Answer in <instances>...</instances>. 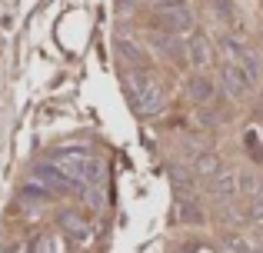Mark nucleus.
Segmentation results:
<instances>
[{"instance_id":"1","label":"nucleus","mask_w":263,"mask_h":253,"mask_svg":"<svg viewBox=\"0 0 263 253\" xmlns=\"http://www.w3.org/2000/svg\"><path fill=\"white\" fill-rule=\"evenodd\" d=\"M127 93L140 113H160L163 110V87L150 70H130L127 77Z\"/></svg>"},{"instance_id":"2","label":"nucleus","mask_w":263,"mask_h":253,"mask_svg":"<svg viewBox=\"0 0 263 253\" xmlns=\"http://www.w3.org/2000/svg\"><path fill=\"white\" fill-rule=\"evenodd\" d=\"M154 30L170 33V37H180V33L193 30V10L186 7V0H170V4H157L154 17H150Z\"/></svg>"},{"instance_id":"3","label":"nucleus","mask_w":263,"mask_h":253,"mask_svg":"<svg viewBox=\"0 0 263 253\" xmlns=\"http://www.w3.org/2000/svg\"><path fill=\"white\" fill-rule=\"evenodd\" d=\"M33 183L47 187L50 193H73V190H77V183L67 173H60L57 163H37V167H33Z\"/></svg>"},{"instance_id":"4","label":"nucleus","mask_w":263,"mask_h":253,"mask_svg":"<svg viewBox=\"0 0 263 253\" xmlns=\"http://www.w3.org/2000/svg\"><path fill=\"white\" fill-rule=\"evenodd\" d=\"M220 80H223V87H227V93H230L233 100H243L247 93L253 90V80L247 77L243 70H240L233 60H227L223 67H220Z\"/></svg>"},{"instance_id":"5","label":"nucleus","mask_w":263,"mask_h":253,"mask_svg":"<svg viewBox=\"0 0 263 253\" xmlns=\"http://www.w3.org/2000/svg\"><path fill=\"white\" fill-rule=\"evenodd\" d=\"M186 97L193 100V104H213V97H217V84H213L210 77H203V73H193L190 80H186Z\"/></svg>"},{"instance_id":"6","label":"nucleus","mask_w":263,"mask_h":253,"mask_svg":"<svg viewBox=\"0 0 263 253\" xmlns=\"http://www.w3.org/2000/svg\"><path fill=\"white\" fill-rule=\"evenodd\" d=\"M210 197L220 200V203L237 197V173H233V170H220L217 177H210Z\"/></svg>"},{"instance_id":"7","label":"nucleus","mask_w":263,"mask_h":253,"mask_svg":"<svg viewBox=\"0 0 263 253\" xmlns=\"http://www.w3.org/2000/svg\"><path fill=\"white\" fill-rule=\"evenodd\" d=\"M60 223H64V230L73 237V240H80V243H90V237H93V227H90L84 217H77V213H64Z\"/></svg>"},{"instance_id":"8","label":"nucleus","mask_w":263,"mask_h":253,"mask_svg":"<svg viewBox=\"0 0 263 253\" xmlns=\"http://www.w3.org/2000/svg\"><path fill=\"white\" fill-rule=\"evenodd\" d=\"M183 53H186V60H190V67H206L210 64V44H206L203 37H190V44L183 47Z\"/></svg>"},{"instance_id":"9","label":"nucleus","mask_w":263,"mask_h":253,"mask_svg":"<svg viewBox=\"0 0 263 253\" xmlns=\"http://www.w3.org/2000/svg\"><path fill=\"white\" fill-rule=\"evenodd\" d=\"M150 44H154L160 53H167V57H180V53H183L180 40H177V37H170V33H160V30H157L154 37H150Z\"/></svg>"},{"instance_id":"10","label":"nucleus","mask_w":263,"mask_h":253,"mask_svg":"<svg viewBox=\"0 0 263 253\" xmlns=\"http://www.w3.org/2000/svg\"><path fill=\"white\" fill-rule=\"evenodd\" d=\"M50 190L47 187H40V183H27L24 190H20V200L24 203H50Z\"/></svg>"},{"instance_id":"11","label":"nucleus","mask_w":263,"mask_h":253,"mask_svg":"<svg viewBox=\"0 0 263 253\" xmlns=\"http://www.w3.org/2000/svg\"><path fill=\"white\" fill-rule=\"evenodd\" d=\"M220 170H223V163H220L217 153H200L197 157V173L200 177H217Z\"/></svg>"},{"instance_id":"12","label":"nucleus","mask_w":263,"mask_h":253,"mask_svg":"<svg viewBox=\"0 0 263 253\" xmlns=\"http://www.w3.org/2000/svg\"><path fill=\"white\" fill-rule=\"evenodd\" d=\"M180 220L190 223V227H200V223H203V213H200V207L193 200H183L180 203Z\"/></svg>"},{"instance_id":"13","label":"nucleus","mask_w":263,"mask_h":253,"mask_svg":"<svg viewBox=\"0 0 263 253\" xmlns=\"http://www.w3.org/2000/svg\"><path fill=\"white\" fill-rule=\"evenodd\" d=\"M213 4V13H217L223 24H237V7H233V0H210Z\"/></svg>"},{"instance_id":"14","label":"nucleus","mask_w":263,"mask_h":253,"mask_svg":"<svg viewBox=\"0 0 263 253\" xmlns=\"http://www.w3.org/2000/svg\"><path fill=\"white\" fill-rule=\"evenodd\" d=\"M84 203H87L90 210H103V187H100V183L84 187Z\"/></svg>"},{"instance_id":"15","label":"nucleus","mask_w":263,"mask_h":253,"mask_svg":"<svg viewBox=\"0 0 263 253\" xmlns=\"http://www.w3.org/2000/svg\"><path fill=\"white\" fill-rule=\"evenodd\" d=\"M120 53L137 67V70H143V53H140V47H137V44H127V40L120 37Z\"/></svg>"},{"instance_id":"16","label":"nucleus","mask_w":263,"mask_h":253,"mask_svg":"<svg viewBox=\"0 0 263 253\" xmlns=\"http://www.w3.org/2000/svg\"><path fill=\"white\" fill-rule=\"evenodd\" d=\"M240 183H243V193H253V190H257V180H253L250 173H243V177H240Z\"/></svg>"},{"instance_id":"17","label":"nucleus","mask_w":263,"mask_h":253,"mask_svg":"<svg viewBox=\"0 0 263 253\" xmlns=\"http://www.w3.org/2000/svg\"><path fill=\"white\" fill-rule=\"evenodd\" d=\"M47 240H50V237H44V240L37 243V250H40V253H53V247H50V243H47Z\"/></svg>"},{"instance_id":"18","label":"nucleus","mask_w":263,"mask_h":253,"mask_svg":"<svg viewBox=\"0 0 263 253\" xmlns=\"http://www.w3.org/2000/svg\"><path fill=\"white\" fill-rule=\"evenodd\" d=\"M150 4H160V0H150Z\"/></svg>"}]
</instances>
